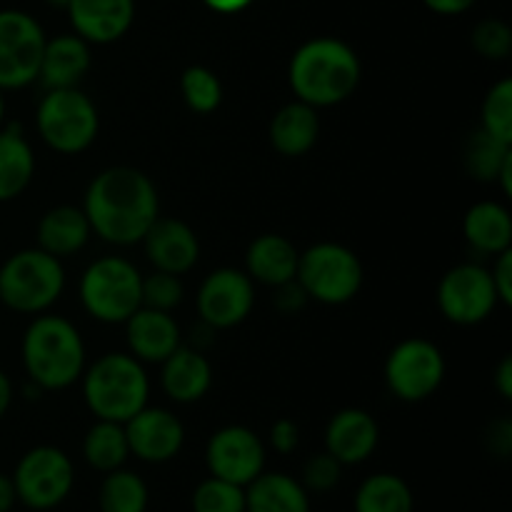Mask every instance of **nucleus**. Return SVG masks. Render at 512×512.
I'll list each match as a JSON object with an SVG mask.
<instances>
[{"label":"nucleus","mask_w":512,"mask_h":512,"mask_svg":"<svg viewBox=\"0 0 512 512\" xmlns=\"http://www.w3.org/2000/svg\"><path fill=\"white\" fill-rule=\"evenodd\" d=\"M83 213L90 228L108 243H138L158 220V193L148 175L118 165L90 183Z\"/></svg>","instance_id":"nucleus-1"},{"label":"nucleus","mask_w":512,"mask_h":512,"mask_svg":"<svg viewBox=\"0 0 512 512\" xmlns=\"http://www.w3.org/2000/svg\"><path fill=\"white\" fill-rule=\"evenodd\" d=\"M360 80V60L345 43L318 38L305 43L290 63V85L300 103L313 108L343 103Z\"/></svg>","instance_id":"nucleus-2"},{"label":"nucleus","mask_w":512,"mask_h":512,"mask_svg":"<svg viewBox=\"0 0 512 512\" xmlns=\"http://www.w3.org/2000/svg\"><path fill=\"white\" fill-rule=\"evenodd\" d=\"M23 363L40 388H68L83 370V340L68 320L38 318L25 333Z\"/></svg>","instance_id":"nucleus-3"},{"label":"nucleus","mask_w":512,"mask_h":512,"mask_svg":"<svg viewBox=\"0 0 512 512\" xmlns=\"http://www.w3.org/2000/svg\"><path fill=\"white\" fill-rule=\"evenodd\" d=\"M85 400L100 420L128 423L148 400V378L138 360L128 355H105L85 375Z\"/></svg>","instance_id":"nucleus-4"},{"label":"nucleus","mask_w":512,"mask_h":512,"mask_svg":"<svg viewBox=\"0 0 512 512\" xmlns=\"http://www.w3.org/2000/svg\"><path fill=\"white\" fill-rule=\"evenodd\" d=\"M63 283V268L55 255L23 250L0 268V300L18 313H40L58 300Z\"/></svg>","instance_id":"nucleus-5"},{"label":"nucleus","mask_w":512,"mask_h":512,"mask_svg":"<svg viewBox=\"0 0 512 512\" xmlns=\"http://www.w3.org/2000/svg\"><path fill=\"white\" fill-rule=\"evenodd\" d=\"M138 270L123 258H103L90 265L80 283L85 310L103 323H123L140 308Z\"/></svg>","instance_id":"nucleus-6"},{"label":"nucleus","mask_w":512,"mask_h":512,"mask_svg":"<svg viewBox=\"0 0 512 512\" xmlns=\"http://www.w3.org/2000/svg\"><path fill=\"white\" fill-rule=\"evenodd\" d=\"M38 130L58 153H80L98 135V110L78 88L50 90L38 108Z\"/></svg>","instance_id":"nucleus-7"},{"label":"nucleus","mask_w":512,"mask_h":512,"mask_svg":"<svg viewBox=\"0 0 512 512\" xmlns=\"http://www.w3.org/2000/svg\"><path fill=\"white\" fill-rule=\"evenodd\" d=\"M295 278L305 293L320 303H348L363 283V268L353 250L335 243H320L298 258Z\"/></svg>","instance_id":"nucleus-8"},{"label":"nucleus","mask_w":512,"mask_h":512,"mask_svg":"<svg viewBox=\"0 0 512 512\" xmlns=\"http://www.w3.org/2000/svg\"><path fill=\"white\" fill-rule=\"evenodd\" d=\"M45 43L28 13L0 10V88H23L38 78Z\"/></svg>","instance_id":"nucleus-9"},{"label":"nucleus","mask_w":512,"mask_h":512,"mask_svg":"<svg viewBox=\"0 0 512 512\" xmlns=\"http://www.w3.org/2000/svg\"><path fill=\"white\" fill-rule=\"evenodd\" d=\"M13 485L28 508H55L73 488V465L58 448H35L20 460Z\"/></svg>","instance_id":"nucleus-10"},{"label":"nucleus","mask_w":512,"mask_h":512,"mask_svg":"<svg viewBox=\"0 0 512 512\" xmlns=\"http://www.w3.org/2000/svg\"><path fill=\"white\" fill-rule=\"evenodd\" d=\"M443 375V355L428 340H405L385 365L390 390L403 400H425L438 390Z\"/></svg>","instance_id":"nucleus-11"},{"label":"nucleus","mask_w":512,"mask_h":512,"mask_svg":"<svg viewBox=\"0 0 512 512\" xmlns=\"http://www.w3.org/2000/svg\"><path fill=\"white\" fill-rule=\"evenodd\" d=\"M440 310L460 325H473L488 318L498 303L493 278L480 265H458L440 283Z\"/></svg>","instance_id":"nucleus-12"},{"label":"nucleus","mask_w":512,"mask_h":512,"mask_svg":"<svg viewBox=\"0 0 512 512\" xmlns=\"http://www.w3.org/2000/svg\"><path fill=\"white\" fill-rule=\"evenodd\" d=\"M265 463V450L258 435L240 425H230L213 435L208 445V465L215 478L233 485L253 483Z\"/></svg>","instance_id":"nucleus-13"},{"label":"nucleus","mask_w":512,"mask_h":512,"mask_svg":"<svg viewBox=\"0 0 512 512\" xmlns=\"http://www.w3.org/2000/svg\"><path fill=\"white\" fill-rule=\"evenodd\" d=\"M198 308L203 323L210 328H233L248 318L253 308V285L240 270H215L203 283L198 295Z\"/></svg>","instance_id":"nucleus-14"},{"label":"nucleus","mask_w":512,"mask_h":512,"mask_svg":"<svg viewBox=\"0 0 512 512\" xmlns=\"http://www.w3.org/2000/svg\"><path fill=\"white\" fill-rule=\"evenodd\" d=\"M128 448L150 463L170 460L183 445V425L173 413L160 408H143L128 420L125 428Z\"/></svg>","instance_id":"nucleus-15"},{"label":"nucleus","mask_w":512,"mask_h":512,"mask_svg":"<svg viewBox=\"0 0 512 512\" xmlns=\"http://www.w3.org/2000/svg\"><path fill=\"white\" fill-rule=\"evenodd\" d=\"M70 20L83 40L113 43L133 25V0H70Z\"/></svg>","instance_id":"nucleus-16"},{"label":"nucleus","mask_w":512,"mask_h":512,"mask_svg":"<svg viewBox=\"0 0 512 512\" xmlns=\"http://www.w3.org/2000/svg\"><path fill=\"white\" fill-rule=\"evenodd\" d=\"M143 240L150 263L163 273H185L193 268L200 255L198 238L180 220H155Z\"/></svg>","instance_id":"nucleus-17"},{"label":"nucleus","mask_w":512,"mask_h":512,"mask_svg":"<svg viewBox=\"0 0 512 512\" xmlns=\"http://www.w3.org/2000/svg\"><path fill=\"white\" fill-rule=\"evenodd\" d=\"M325 445L338 463H360L378 445V423L365 410H343L330 420Z\"/></svg>","instance_id":"nucleus-18"},{"label":"nucleus","mask_w":512,"mask_h":512,"mask_svg":"<svg viewBox=\"0 0 512 512\" xmlns=\"http://www.w3.org/2000/svg\"><path fill=\"white\" fill-rule=\"evenodd\" d=\"M128 343L138 358L163 363L180 345L178 325L165 310L138 308L128 318Z\"/></svg>","instance_id":"nucleus-19"},{"label":"nucleus","mask_w":512,"mask_h":512,"mask_svg":"<svg viewBox=\"0 0 512 512\" xmlns=\"http://www.w3.org/2000/svg\"><path fill=\"white\" fill-rule=\"evenodd\" d=\"M90 68V50L78 35H63L45 43L43 60H40V78L45 88H75Z\"/></svg>","instance_id":"nucleus-20"},{"label":"nucleus","mask_w":512,"mask_h":512,"mask_svg":"<svg viewBox=\"0 0 512 512\" xmlns=\"http://www.w3.org/2000/svg\"><path fill=\"white\" fill-rule=\"evenodd\" d=\"M163 363V388L170 398L178 403H193L208 393L213 373H210L208 360L198 350L178 345Z\"/></svg>","instance_id":"nucleus-21"},{"label":"nucleus","mask_w":512,"mask_h":512,"mask_svg":"<svg viewBox=\"0 0 512 512\" xmlns=\"http://www.w3.org/2000/svg\"><path fill=\"white\" fill-rule=\"evenodd\" d=\"M318 115L315 108L308 103H290L270 123V140H273L275 150L283 155H303L318 140Z\"/></svg>","instance_id":"nucleus-22"},{"label":"nucleus","mask_w":512,"mask_h":512,"mask_svg":"<svg viewBox=\"0 0 512 512\" xmlns=\"http://www.w3.org/2000/svg\"><path fill=\"white\" fill-rule=\"evenodd\" d=\"M298 258L293 243L283 235H260L248 250V270L265 285H283L295 278Z\"/></svg>","instance_id":"nucleus-23"},{"label":"nucleus","mask_w":512,"mask_h":512,"mask_svg":"<svg viewBox=\"0 0 512 512\" xmlns=\"http://www.w3.org/2000/svg\"><path fill=\"white\" fill-rule=\"evenodd\" d=\"M465 238L480 253H505L512 243L510 213L498 203H478L465 215Z\"/></svg>","instance_id":"nucleus-24"},{"label":"nucleus","mask_w":512,"mask_h":512,"mask_svg":"<svg viewBox=\"0 0 512 512\" xmlns=\"http://www.w3.org/2000/svg\"><path fill=\"white\" fill-rule=\"evenodd\" d=\"M90 235V223L85 218L83 210L70 208V205H60L53 208L43 220H40L38 228V240L43 245L45 253L50 255H70L78 253L85 245Z\"/></svg>","instance_id":"nucleus-25"},{"label":"nucleus","mask_w":512,"mask_h":512,"mask_svg":"<svg viewBox=\"0 0 512 512\" xmlns=\"http://www.w3.org/2000/svg\"><path fill=\"white\" fill-rule=\"evenodd\" d=\"M245 508L250 512H310L308 495L288 475H258L245 495Z\"/></svg>","instance_id":"nucleus-26"},{"label":"nucleus","mask_w":512,"mask_h":512,"mask_svg":"<svg viewBox=\"0 0 512 512\" xmlns=\"http://www.w3.org/2000/svg\"><path fill=\"white\" fill-rule=\"evenodd\" d=\"M35 160L28 140L18 130L0 133V200H13L33 180Z\"/></svg>","instance_id":"nucleus-27"},{"label":"nucleus","mask_w":512,"mask_h":512,"mask_svg":"<svg viewBox=\"0 0 512 512\" xmlns=\"http://www.w3.org/2000/svg\"><path fill=\"white\" fill-rule=\"evenodd\" d=\"M358 512H413V493L395 475H373L365 480L355 500Z\"/></svg>","instance_id":"nucleus-28"},{"label":"nucleus","mask_w":512,"mask_h":512,"mask_svg":"<svg viewBox=\"0 0 512 512\" xmlns=\"http://www.w3.org/2000/svg\"><path fill=\"white\" fill-rule=\"evenodd\" d=\"M85 458L93 468L113 473L128 458V438L120 423H110V420H100L95 428H90L88 438H85Z\"/></svg>","instance_id":"nucleus-29"},{"label":"nucleus","mask_w":512,"mask_h":512,"mask_svg":"<svg viewBox=\"0 0 512 512\" xmlns=\"http://www.w3.org/2000/svg\"><path fill=\"white\" fill-rule=\"evenodd\" d=\"M512 153V145L495 135L485 133L483 128L470 138L468 150H465V165L468 173L478 180H495L500 175L505 158Z\"/></svg>","instance_id":"nucleus-30"},{"label":"nucleus","mask_w":512,"mask_h":512,"mask_svg":"<svg viewBox=\"0 0 512 512\" xmlns=\"http://www.w3.org/2000/svg\"><path fill=\"white\" fill-rule=\"evenodd\" d=\"M148 488L143 480L125 470H113L100 490V508L103 512H145Z\"/></svg>","instance_id":"nucleus-31"},{"label":"nucleus","mask_w":512,"mask_h":512,"mask_svg":"<svg viewBox=\"0 0 512 512\" xmlns=\"http://www.w3.org/2000/svg\"><path fill=\"white\" fill-rule=\"evenodd\" d=\"M183 98L195 113H210L223 100V85H220L218 75L213 70L203 68V65H193L183 73Z\"/></svg>","instance_id":"nucleus-32"},{"label":"nucleus","mask_w":512,"mask_h":512,"mask_svg":"<svg viewBox=\"0 0 512 512\" xmlns=\"http://www.w3.org/2000/svg\"><path fill=\"white\" fill-rule=\"evenodd\" d=\"M195 512H243L245 510V493L240 485L228 483V480H205L198 485L193 495Z\"/></svg>","instance_id":"nucleus-33"},{"label":"nucleus","mask_w":512,"mask_h":512,"mask_svg":"<svg viewBox=\"0 0 512 512\" xmlns=\"http://www.w3.org/2000/svg\"><path fill=\"white\" fill-rule=\"evenodd\" d=\"M483 130L512 145V83L503 80L483 103Z\"/></svg>","instance_id":"nucleus-34"},{"label":"nucleus","mask_w":512,"mask_h":512,"mask_svg":"<svg viewBox=\"0 0 512 512\" xmlns=\"http://www.w3.org/2000/svg\"><path fill=\"white\" fill-rule=\"evenodd\" d=\"M180 300H183V283L178 280V275L155 270L150 278H143V283H140V305H145V308L168 313Z\"/></svg>","instance_id":"nucleus-35"},{"label":"nucleus","mask_w":512,"mask_h":512,"mask_svg":"<svg viewBox=\"0 0 512 512\" xmlns=\"http://www.w3.org/2000/svg\"><path fill=\"white\" fill-rule=\"evenodd\" d=\"M473 45L490 60H503L512 48V33L503 20H483L473 30Z\"/></svg>","instance_id":"nucleus-36"},{"label":"nucleus","mask_w":512,"mask_h":512,"mask_svg":"<svg viewBox=\"0 0 512 512\" xmlns=\"http://www.w3.org/2000/svg\"><path fill=\"white\" fill-rule=\"evenodd\" d=\"M340 465L343 463H338L330 453L315 455V458L308 460V465H305V485H308L310 490H318V493L335 488L340 480Z\"/></svg>","instance_id":"nucleus-37"},{"label":"nucleus","mask_w":512,"mask_h":512,"mask_svg":"<svg viewBox=\"0 0 512 512\" xmlns=\"http://www.w3.org/2000/svg\"><path fill=\"white\" fill-rule=\"evenodd\" d=\"M275 288H278V293H275V305H278L280 313L293 315L298 313V310H303L305 303H308V293H305V288L295 278L283 285H275Z\"/></svg>","instance_id":"nucleus-38"},{"label":"nucleus","mask_w":512,"mask_h":512,"mask_svg":"<svg viewBox=\"0 0 512 512\" xmlns=\"http://www.w3.org/2000/svg\"><path fill=\"white\" fill-rule=\"evenodd\" d=\"M495 285V293H498V300H503L505 305L512 303V253L505 250L500 253L498 265H495V273L490 275Z\"/></svg>","instance_id":"nucleus-39"},{"label":"nucleus","mask_w":512,"mask_h":512,"mask_svg":"<svg viewBox=\"0 0 512 512\" xmlns=\"http://www.w3.org/2000/svg\"><path fill=\"white\" fill-rule=\"evenodd\" d=\"M270 440H273V448L278 453H290V450L298 448V425L293 420H278L270 430Z\"/></svg>","instance_id":"nucleus-40"},{"label":"nucleus","mask_w":512,"mask_h":512,"mask_svg":"<svg viewBox=\"0 0 512 512\" xmlns=\"http://www.w3.org/2000/svg\"><path fill=\"white\" fill-rule=\"evenodd\" d=\"M423 3L440 15H458L465 13L475 0H423Z\"/></svg>","instance_id":"nucleus-41"},{"label":"nucleus","mask_w":512,"mask_h":512,"mask_svg":"<svg viewBox=\"0 0 512 512\" xmlns=\"http://www.w3.org/2000/svg\"><path fill=\"white\" fill-rule=\"evenodd\" d=\"M512 445V428L510 423H500L493 428V448L498 450L500 455H508Z\"/></svg>","instance_id":"nucleus-42"},{"label":"nucleus","mask_w":512,"mask_h":512,"mask_svg":"<svg viewBox=\"0 0 512 512\" xmlns=\"http://www.w3.org/2000/svg\"><path fill=\"white\" fill-rule=\"evenodd\" d=\"M15 498H18V493H15L13 480L5 478V475H0V512H8L10 508H13Z\"/></svg>","instance_id":"nucleus-43"},{"label":"nucleus","mask_w":512,"mask_h":512,"mask_svg":"<svg viewBox=\"0 0 512 512\" xmlns=\"http://www.w3.org/2000/svg\"><path fill=\"white\" fill-rule=\"evenodd\" d=\"M208 8L218 10V13H238V10L248 8L253 0H203Z\"/></svg>","instance_id":"nucleus-44"},{"label":"nucleus","mask_w":512,"mask_h":512,"mask_svg":"<svg viewBox=\"0 0 512 512\" xmlns=\"http://www.w3.org/2000/svg\"><path fill=\"white\" fill-rule=\"evenodd\" d=\"M498 388L503 398H512V360L505 358L498 370Z\"/></svg>","instance_id":"nucleus-45"},{"label":"nucleus","mask_w":512,"mask_h":512,"mask_svg":"<svg viewBox=\"0 0 512 512\" xmlns=\"http://www.w3.org/2000/svg\"><path fill=\"white\" fill-rule=\"evenodd\" d=\"M10 400H13V388H10V380L8 375L0 370V418L5 415V410H8Z\"/></svg>","instance_id":"nucleus-46"},{"label":"nucleus","mask_w":512,"mask_h":512,"mask_svg":"<svg viewBox=\"0 0 512 512\" xmlns=\"http://www.w3.org/2000/svg\"><path fill=\"white\" fill-rule=\"evenodd\" d=\"M500 183H503V190L505 193H512V153L505 158L503 168H500Z\"/></svg>","instance_id":"nucleus-47"},{"label":"nucleus","mask_w":512,"mask_h":512,"mask_svg":"<svg viewBox=\"0 0 512 512\" xmlns=\"http://www.w3.org/2000/svg\"><path fill=\"white\" fill-rule=\"evenodd\" d=\"M3 110H5V105H3V95H0V120H3Z\"/></svg>","instance_id":"nucleus-48"}]
</instances>
